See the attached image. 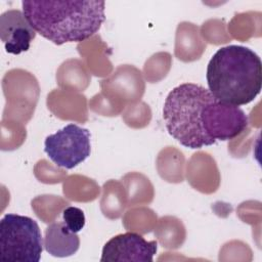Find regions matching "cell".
I'll use <instances>...</instances> for the list:
<instances>
[{
  "label": "cell",
  "instance_id": "1",
  "mask_svg": "<svg viewBox=\"0 0 262 262\" xmlns=\"http://www.w3.org/2000/svg\"><path fill=\"white\" fill-rule=\"evenodd\" d=\"M163 118L168 133L191 149L233 139L249 123L242 108L219 100L209 89L195 83L180 84L169 92Z\"/></svg>",
  "mask_w": 262,
  "mask_h": 262
},
{
  "label": "cell",
  "instance_id": "2",
  "mask_svg": "<svg viewBox=\"0 0 262 262\" xmlns=\"http://www.w3.org/2000/svg\"><path fill=\"white\" fill-rule=\"evenodd\" d=\"M21 6L36 33L56 45L85 41L105 19L104 1L24 0Z\"/></svg>",
  "mask_w": 262,
  "mask_h": 262
},
{
  "label": "cell",
  "instance_id": "3",
  "mask_svg": "<svg viewBox=\"0 0 262 262\" xmlns=\"http://www.w3.org/2000/svg\"><path fill=\"white\" fill-rule=\"evenodd\" d=\"M206 79L208 89L216 98L233 106L245 105L261 92L262 62L248 47L224 46L211 57Z\"/></svg>",
  "mask_w": 262,
  "mask_h": 262
},
{
  "label": "cell",
  "instance_id": "4",
  "mask_svg": "<svg viewBox=\"0 0 262 262\" xmlns=\"http://www.w3.org/2000/svg\"><path fill=\"white\" fill-rule=\"evenodd\" d=\"M38 223L31 217L5 214L0 221V258L4 261L38 262L43 251Z\"/></svg>",
  "mask_w": 262,
  "mask_h": 262
},
{
  "label": "cell",
  "instance_id": "5",
  "mask_svg": "<svg viewBox=\"0 0 262 262\" xmlns=\"http://www.w3.org/2000/svg\"><path fill=\"white\" fill-rule=\"evenodd\" d=\"M44 151L56 166L73 169L90 156V132L76 124H68L45 138Z\"/></svg>",
  "mask_w": 262,
  "mask_h": 262
},
{
  "label": "cell",
  "instance_id": "6",
  "mask_svg": "<svg viewBox=\"0 0 262 262\" xmlns=\"http://www.w3.org/2000/svg\"><path fill=\"white\" fill-rule=\"evenodd\" d=\"M157 251V241H146L138 233L125 232L113 236L104 244L100 261L152 262Z\"/></svg>",
  "mask_w": 262,
  "mask_h": 262
},
{
  "label": "cell",
  "instance_id": "7",
  "mask_svg": "<svg viewBox=\"0 0 262 262\" xmlns=\"http://www.w3.org/2000/svg\"><path fill=\"white\" fill-rule=\"evenodd\" d=\"M35 37L36 31L21 10L9 9L0 15V38L7 53L28 51Z\"/></svg>",
  "mask_w": 262,
  "mask_h": 262
},
{
  "label": "cell",
  "instance_id": "8",
  "mask_svg": "<svg viewBox=\"0 0 262 262\" xmlns=\"http://www.w3.org/2000/svg\"><path fill=\"white\" fill-rule=\"evenodd\" d=\"M44 249L53 257L64 258L74 255L80 247V237L61 222L49 224L44 232Z\"/></svg>",
  "mask_w": 262,
  "mask_h": 262
},
{
  "label": "cell",
  "instance_id": "9",
  "mask_svg": "<svg viewBox=\"0 0 262 262\" xmlns=\"http://www.w3.org/2000/svg\"><path fill=\"white\" fill-rule=\"evenodd\" d=\"M62 221L70 230L78 233L85 226L86 219L80 208L69 206L62 210Z\"/></svg>",
  "mask_w": 262,
  "mask_h": 262
}]
</instances>
